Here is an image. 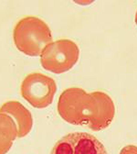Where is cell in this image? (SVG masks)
<instances>
[{"mask_svg": "<svg viewBox=\"0 0 137 154\" xmlns=\"http://www.w3.org/2000/svg\"><path fill=\"white\" fill-rule=\"evenodd\" d=\"M50 154H108L104 145L93 135L73 132L58 140Z\"/></svg>", "mask_w": 137, "mask_h": 154, "instance_id": "cell-5", "label": "cell"}, {"mask_svg": "<svg viewBox=\"0 0 137 154\" xmlns=\"http://www.w3.org/2000/svg\"><path fill=\"white\" fill-rule=\"evenodd\" d=\"M56 92L57 84L55 80L37 72L28 74L20 86L22 97L37 108H45L51 105Z\"/></svg>", "mask_w": 137, "mask_h": 154, "instance_id": "cell-4", "label": "cell"}, {"mask_svg": "<svg viewBox=\"0 0 137 154\" xmlns=\"http://www.w3.org/2000/svg\"><path fill=\"white\" fill-rule=\"evenodd\" d=\"M17 138V128L14 119L6 113H0V154H6Z\"/></svg>", "mask_w": 137, "mask_h": 154, "instance_id": "cell-7", "label": "cell"}, {"mask_svg": "<svg viewBox=\"0 0 137 154\" xmlns=\"http://www.w3.org/2000/svg\"><path fill=\"white\" fill-rule=\"evenodd\" d=\"M58 112L70 124L98 131L111 125L115 116V106L104 92L87 93L80 87H70L58 97Z\"/></svg>", "mask_w": 137, "mask_h": 154, "instance_id": "cell-1", "label": "cell"}, {"mask_svg": "<svg viewBox=\"0 0 137 154\" xmlns=\"http://www.w3.org/2000/svg\"><path fill=\"white\" fill-rule=\"evenodd\" d=\"M0 113H6L14 119L17 128V138H23L33 127V118L29 110L18 101H7L0 106Z\"/></svg>", "mask_w": 137, "mask_h": 154, "instance_id": "cell-6", "label": "cell"}, {"mask_svg": "<svg viewBox=\"0 0 137 154\" xmlns=\"http://www.w3.org/2000/svg\"><path fill=\"white\" fill-rule=\"evenodd\" d=\"M134 20H135V24H136V26H137V11H136V13H135V18H134Z\"/></svg>", "mask_w": 137, "mask_h": 154, "instance_id": "cell-9", "label": "cell"}, {"mask_svg": "<svg viewBox=\"0 0 137 154\" xmlns=\"http://www.w3.org/2000/svg\"><path fill=\"white\" fill-rule=\"evenodd\" d=\"M13 40L18 51L29 56H37L51 42V30L43 19L28 16L16 23Z\"/></svg>", "mask_w": 137, "mask_h": 154, "instance_id": "cell-2", "label": "cell"}, {"mask_svg": "<svg viewBox=\"0 0 137 154\" xmlns=\"http://www.w3.org/2000/svg\"><path fill=\"white\" fill-rule=\"evenodd\" d=\"M79 57V46L68 38H61L49 43L43 49L40 63L45 70L62 73L70 70L77 63Z\"/></svg>", "mask_w": 137, "mask_h": 154, "instance_id": "cell-3", "label": "cell"}, {"mask_svg": "<svg viewBox=\"0 0 137 154\" xmlns=\"http://www.w3.org/2000/svg\"><path fill=\"white\" fill-rule=\"evenodd\" d=\"M120 154H137V146L127 145L121 149Z\"/></svg>", "mask_w": 137, "mask_h": 154, "instance_id": "cell-8", "label": "cell"}]
</instances>
